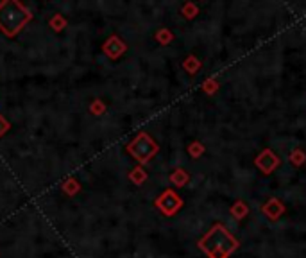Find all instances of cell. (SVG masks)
I'll use <instances>...</instances> for the list:
<instances>
[{
	"instance_id": "obj_1",
	"label": "cell",
	"mask_w": 306,
	"mask_h": 258,
	"mask_svg": "<svg viewBox=\"0 0 306 258\" xmlns=\"http://www.w3.org/2000/svg\"><path fill=\"white\" fill-rule=\"evenodd\" d=\"M0 13H2V16H0V25H2L7 33L18 31V27L24 24L25 18H27V13H25L18 4H13V2H11V13L7 11V5L5 4L0 7Z\"/></svg>"
}]
</instances>
